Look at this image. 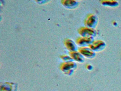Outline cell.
Returning a JSON list of instances; mask_svg holds the SVG:
<instances>
[{"label":"cell","mask_w":121,"mask_h":91,"mask_svg":"<svg viewBox=\"0 0 121 91\" xmlns=\"http://www.w3.org/2000/svg\"><path fill=\"white\" fill-rule=\"evenodd\" d=\"M100 3L104 6L112 7V8L117 7L119 5V2L117 1L110 0L101 1Z\"/></svg>","instance_id":"cell-9"},{"label":"cell","mask_w":121,"mask_h":91,"mask_svg":"<svg viewBox=\"0 0 121 91\" xmlns=\"http://www.w3.org/2000/svg\"><path fill=\"white\" fill-rule=\"evenodd\" d=\"M112 24H113V25L114 26H117V22H115V21H114V22H113L112 23Z\"/></svg>","instance_id":"cell-12"},{"label":"cell","mask_w":121,"mask_h":91,"mask_svg":"<svg viewBox=\"0 0 121 91\" xmlns=\"http://www.w3.org/2000/svg\"><path fill=\"white\" fill-rule=\"evenodd\" d=\"M94 40L93 37H81L78 38L77 44L81 47H88Z\"/></svg>","instance_id":"cell-5"},{"label":"cell","mask_w":121,"mask_h":91,"mask_svg":"<svg viewBox=\"0 0 121 91\" xmlns=\"http://www.w3.org/2000/svg\"><path fill=\"white\" fill-rule=\"evenodd\" d=\"M98 23V18L95 14H88L85 21V25L86 27L95 29Z\"/></svg>","instance_id":"cell-1"},{"label":"cell","mask_w":121,"mask_h":91,"mask_svg":"<svg viewBox=\"0 0 121 91\" xmlns=\"http://www.w3.org/2000/svg\"><path fill=\"white\" fill-rule=\"evenodd\" d=\"M86 68H87V69L89 71H91L93 69V66L92 65L88 64L86 66Z\"/></svg>","instance_id":"cell-11"},{"label":"cell","mask_w":121,"mask_h":91,"mask_svg":"<svg viewBox=\"0 0 121 91\" xmlns=\"http://www.w3.org/2000/svg\"><path fill=\"white\" fill-rule=\"evenodd\" d=\"M67 45L69 49L73 52L76 51L78 49V48L75 43L72 40L69 41Z\"/></svg>","instance_id":"cell-10"},{"label":"cell","mask_w":121,"mask_h":91,"mask_svg":"<svg viewBox=\"0 0 121 91\" xmlns=\"http://www.w3.org/2000/svg\"><path fill=\"white\" fill-rule=\"evenodd\" d=\"M17 85L13 82H5L0 87V91H17Z\"/></svg>","instance_id":"cell-6"},{"label":"cell","mask_w":121,"mask_h":91,"mask_svg":"<svg viewBox=\"0 0 121 91\" xmlns=\"http://www.w3.org/2000/svg\"><path fill=\"white\" fill-rule=\"evenodd\" d=\"M71 55L73 59L78 62L83 63L85 62V57L79 52L76 51L73 52L71 53Z\"/></svg>","instance_id":"cell-8"},{"label":"cell","mask_w":121,"mask_h":91,"mask_svg":"<svg viewBox=\"0 0 121 91\" xmlns=\"http://www.w3.org/2000/svg\"><path fill=\"white\" fill-rule=\"evenodd\" d=\"M78 33L81 37H94L97 34V31L95 29L86 26L81 27L78 30Z\"/></svg>","instance_id":"cell-2"},{"label":"cell","mask_w":121,"mask_h":91,"mask_svg":"<svg viewBox=\"0 0 121 91\" xmlns=\"http://www.w3.org/2000/svg\"><path fill=\"white\" fill-rule=\"evenodd\" d=\"M78 52L81 53L84 57L88 59H92L95 57V53L89 47H81L78 49Z\"/></svg>","instance_id":"cell-4"},{"label":"cell","mask_w":121,"mask_h":91,"mask_svg":"<svg viewBox=\"0 0 121 91\" xmlns=\"http://www.w3.org/2000/svg\"><path fill=\"white\" fill-rule=\"evenodd\" d=\"M77 65L74 62H69L67 64L63 65L61 67V69L66 74L74 71V69L77 67Z\"/></svg>","instance_id":"cell-7"},{"label":"cell","mask_w":121,"mask_h":91,"mask_svg":"<svg viewBox=\"0 0 121 91\" xmlns=\"http://www.w3.org/2000/svg\"><path fill=\"white\" fill-rule=\"evenodd\" d=\"M105 42L101 40H96L92 43L89 47L91 50L95 52H100L103 51L106 47Z\"/></svg>","instance_id":"cell-3"}]
</instances>
